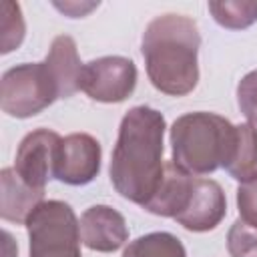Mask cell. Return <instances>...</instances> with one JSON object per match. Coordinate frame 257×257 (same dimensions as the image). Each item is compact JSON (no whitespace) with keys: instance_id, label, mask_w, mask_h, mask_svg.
Returning a JSON list of instances; mask_svg holds the SVG:
<instances>
[{"instance_id":"1","label":"cell","mask_w":257,"mask_h":257,"mask_svg":"<svg viewBox=\"0 0 257 257\" xmlns=\"http://www.w3.org/2000/svg\"><path fill=\"white\" fill-rule=\"evenodd\" d=\"M165 116L151 106H133L120 120L110 155V183L114 191L145 207L165 175Z\"/></svg>"},{"instance_id":"2","label":"cell","mask_w":257,"mask_h":257,"mask_svg":"<svg viewBox=\"0 0 257 257\" xmlns=\"http://www.w3.org/2000/svg\"><path fill=\"white\" fill-rule=\"evenodd\" d=\"M199 46L201 34L193 18L183 14H161L153 18L141 42L151 84L169 96L193 92L199 82Z\"/></svg>"},{"instance_id":"3","label":"cell","mask_w":257,"mask_h":257,"mask_svg":"<svg viewBox=\"0 0 257 257\" xmlns=\"http://www.w3.org/2000/svg\"><path fill=\"white\" fill-rule=\"evenodd\" d=\"M235 124L215 112H187L171 126V161L189 175H209L225 167L235 147Z\"/></svg>"},{"instance_id":"4","label":"cell","mask_w":257,"mask_h":257,"mask_svg":"<svg viewBox=\"0 0 257 257\" xmlns=\"http://www.w3.org/2000/svg\"><path fill=\"white\" fill-rule=\"evenodd\" d=\"M30 257H82L80 221L64 201H42L26 219Z\"/></svg>"},{"instance_id":"5","label":"cell","mask_w":257,"mask_h":257,"mask_svg":"<svg viewBox=\"0 0 257 257\" xmlns=\"http://www.w3.org/2000/svg\"><path fill=\"white\" fill-rule=\"evenodd\" d=\"M58 100V88L42 62L8 68L0 80V108L14 118H30Z\"/></svg>"},{"instance_id":"6","label":"cell","mask_w":257,"mask_h":257,"mask_svg":"<svg viewBox=\"0 0 257 257\" xmlns=\"http://www.w3.org/2000/svg\"><path fill=\"white\" fill-rule=\"evenodd\" d=\"M137 86V66L124 56H100L82 66L80 90L96 102H122Z\"/></svg>"},{"instance_id":"7","label":"cell","mask_w":257,"mask_h":257,"mask_svg":"<svg viewBox=\"0 0 257 257\" xmlns=\"http://www.w3.org/2000/svg\"><path fill=\"white\" fill-rule=\"evenodd\" d=\"M60 141L62 137L50 128H36L20 141L14 159V171L28 187L44 191L46 183L54 179Z\"/></svg>"},{"instance_id":"8","label":"cell","mask_w":257,"mask_h":257,"mask_svg":"<svg viewBox=\"0 0 257 257\" xmlns=\"http://www.w3.org/2000/svg\"><path fill=\"white\" fill-rule=\"evenodd\" d=\"M100 143L88 133H72L58 145L54 179L64 185L80 187L94 181L100 173Z\"/></svg>"},{"instance_id":"9","label":"cell","mask_w":257,"mask_h":257,"mask_svg":"<svg viewBox=\"0 0 257 257\" xmlns=\"http://www.w3.org/2000/svg\"><path fill=\"white\" fill-rule=\"evenodd\" d=\"M227 215V199L223 187L213 179L195 177L191 197L185 209L175 217L179 225L193 233L213 231Z\"/></svg>"},{"instance_id":"10","label":"cell","mask_w":257,"mask_h":257,"mask_svg":"<svg viewBox=\"0 0 257 257\" xmlns=\"http://www.w3.org/2000/svg\"><path fill=\"white\" fill-rule=\"evenodd\" d=\"M80 239L90 251L112 253L128 239L126 221L108 205H92L80 217Z\"/></svg>"},{"instance_id":"11","label":"cell","mask_w":257,"mask_h":257,"mask_svg":"<svg viewBox=\"0 0 257 257\" xmlns=\"http://www.w3.org/2000/svg\"><path fill=\"white\" fill-rule=\"evenodd\" d=\"M48 72L58 88V98H70L80 90V74L82 62L76 50V42L68 34H60L52 40L50 50L44 58Z\"/></svg>"},{"instance_id":"12","label":"cell","mask_w":257,"mask_h":257,"mask_svg":"<svg viewBox=\"0 0 257 257\" xmlns=\"http://www.w3.org/2000/svg\"><path fill=\"white\" fill-rule=\"evenodd\" d=\"M0 185V217L16 225H26L30 213L44 201V191L28 187L10 167L2 169Z\"/></svg>"},{"instance_id":"13","label":"cell","mask_w":257,"mask_h":257,"mask_svg":"<svg viewBox=\"0 0 257 257\" xmlns=\"http://www.w3.org/2000/svg\"><path fill=\"white\" fill-rule=\"evenodd\" d=\"M193 181L195 175L185 173L183 169H179L173 161L165 163V175L163 181L157 189V193L153 195V199L143 207L153 215H161V217H177L193 191Z\"/></svg>"},{"instance_id":"14","label":"cell","mask_w":257,"mask_h":257,"mask_svg":"<svg viewBox=\"0 0 257 257\" xmlns=\"http://www.w3.org/2000/svg\"><path fill=\"white\" fill-rule=\"evenodd\" d=\"M235 147L223 167L235 181L249 183L257 179V126L251 122L235 124Z\"/></svg>"},{"instance_id":"15","label":"cell","mask_w":257,"mask_h":257,"mask_svg":"<svg viewBox=\"0 0 257 257\" xmlns=\"http://www.w3.org/2000/svg\"><path fill=\"white\" fill-rule=\"evenodd\" d=\"M122 257H187L179 237L167 231H155L137 237L126 245Z\"/></svg>"},{"instance_id":"16","label":"cell","mask_w":257,"mask_h":257,"mask_svg":"<svg viewBox=\"0 0 257 257\" xmlns=\"http://www.w3.org/2000/svg\"><path fill=\"white\" fill-rule=\"evenodd\" d=\"M207 6L215 22L229 30H243L257 22V0H211Z\"/></svg>"},{"instance_id":"17","label":"cell","mask_w":257,"mask_h":257,"mask_svg":"<svg viewBox=\"0 0 257 257\" xmlns=\"http://www.w3.org/2000/svg\"><path fill=\"white\" fill-rule=\"evenodd\" d=\"M0 52L8 54L14 48H18L24 40V18L20 4L4 0L0 4Z\"/></svg>"},{"instance_id":"18","label":"cell","mask_w":257,"mask_h":257,"mask_svg":"<svg viewBox=\"0 0 257 257\" xmlns=\"http://www.w3.org/2000/svg\"><path fill=\"white\" fill-rule=\"evenodd\" d=\"M227 251L231 257H257V227L237 219L227 233Z\"/></svg>"},{"instance_id":"19","label":"cell","mask_w":257,"mask_h":257,"mask_svg":"<svg viewBox=\"0 0 257 257\" xmlns=\"http://www.w3.org/2000/svg\"><path fill=\"white\" fill-rule=\"evenodd\" d=\"M237 104L245 118L257 126V70L247 72L237 84Z\"/></svg>"},{"instance_id":"20","label":"cell","mask_w":257,"mask_h":257,"mask_svg":"<svg viewBox=\"0 0 257 257\" xmlns=\"http://www.w3.org/2000/svg\"><path fill=\"white\" fill-rule=\"evenodd\" d=\"M237 209H239V219L257 227V179L239 185Z\"/></svg>"},{"instance_id":"21","label":"cell","mask_w":257,"mask_h":257,"mask_svg":"<svg viewBox=\"0 0 257 257\" xmlns=\"http://www.w3.org/2000/svg\"><path fill=\"white\" fill-rule=\"evenodd\" d=\"M54 6L58 8V10H62L64 14H68L70 18H82L86 12H90L92 8H96L98 6V2H88V4H78V2H64V4H58V2H54Z\"/></svg>"}]
</instances>
